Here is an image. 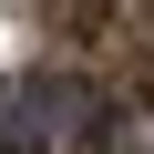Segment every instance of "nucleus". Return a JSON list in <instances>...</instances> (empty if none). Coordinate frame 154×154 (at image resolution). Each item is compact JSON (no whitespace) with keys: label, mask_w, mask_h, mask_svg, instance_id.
<instances>
[{"label":"nucleus","mask_w":154,"mask_h":154,"mask_svg":"<svg viewBox=\"0 0 154 154\" xmlns=\"http://www.w3.org/2000/svg\"><path fill=\"white\" fill-rule=\"evenodd\" d=\"M82 82H62V72H31V82L0 93V154H72L82 144Z\"/></svg>","instance_id":"f257e3e1"}]
</instances>
